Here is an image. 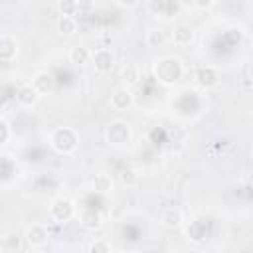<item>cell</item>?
<instances>
[{"label":"cell","instance_id":"6da1fadb","mask_svg":"<svg viewBox=\"0 0 253 253\" xmlns=\"http://www.w3.org/2000/svg\"><path fill=\"white\" fill-rule=\"evenodd\" d=\"M152 75L154 79L160 83V85H174L182 79L184 75V65L178 57H172V55H166V57H160L154 61L152 65Z\"/></svg>","mask_w":253,"mask_h":253},{"label":"cell","instance_id":"7a4b0ae2","mask_svg":"<svg viewBox=\"0 0 253 253\" xmlns=\"http://www.w3.org/2000/svg\"><path fill=\"white\" fill-rule=\"evenodd\" d=\"M79 144V134L69 126H59L49 134V146L59 154H73Z\"/></svg>","mask_w":253,"mask_h":253},{"label":"cell","instance_id":"3957f363","mask_svg":"<svg viewBox=\"0 0 253 253\" xmlns=\"http://www.w3.org/2000/svg\"><path fill=\"white\" fill-rule=\"evenodd\" d=\"M130 138H132L130 125L125 121H111L105 128V140L111 146H125L130 142Z\"/></svg>","mask_w":253,"mask_h":253},{"label":"cell","instance_id":"277c9868","mask_svg":"<svg viewBox=\"0 0 253 253\" xmlns=\"http://www.w3.org/2000/svg\"><path fill=\"white\" fill-rule=\"evenodd\" d=\"M49 215L57 223H67L75 215V204L69 198H55L49 206Z\"/></svg>","mask_w":253,"mask_h":253},{"label":"cell","instance_id":"5b68a950","mask_svg":"<svg viewBox=\"0 0 253 253\" xmlns=\"http://www.w3.org/2000/svg\"><path fill=\"white\" fill-rule=\"evenodd\" d=\"M115 53L109 47H99L95 51H91V63L95 67L97 73H109L115 67Z\"/></svg>","mask_w":253,"mask_h":253},{"label":"cell","instance_id":"8992f818","mask_svg":"<svg viewBox=\"0 0 253 253\" xmlns=\"http://www.w3.org/2000/svg\"><path fill=\"white\" fill-rule=\"evenodd\" d=\"M47 237H49L47 227H45V225H42V223H32V225L26 229V233H24L26 243H28L30 247H34V249L43 247V245L47 243Z\"/></svg>","mask_w":253,"mask_h":253},{"label":"cell","instance_id":"52a82bcc","mask_svg":"<svg viewBox=\"0 0 253 253\" xmlns=\"http://www.w3.org/2000/svg\"><path fill=\"white\" fill-rule=\"evenodd\" d=\"M134 105V95L128 87H117L113 93H111V107L117 109V111H128L130 107Z\"/></svg>","mask_w":253,"mask_h":253},{"label":"cell","instance_id":"ba28073f","mask_svg":"<svg viewBox=\"0 0 253 253\" xmlns=\"http://www.w3.org/2000/svg\"><path fill=\"white\" fill-rule=\"evenodd\" d=\"M196 83H198L202 89H213V87H217V83H219V73H217V69L211 67V65L198 67V71H196Z\"/></svg>","mask_w":253,"mask_h":253},{"label":"cell","instance_id":"9c48e42d","mask_svg":"<svg viewBox=\"0 0 253 253\" xmlns=\"http://www.w3.org/2000/svg\"><path fill=\"white\" fill-rule=\"evenodd\" d=\"M18 57V42L12 36H0V61L10 63Z\"/></svg>","mask_w":253,"mask_h":253},{"label":"cell","instance_id":"30bf717a","mask_svg":"<svg viewBox=\"0 0 253 253\" xmlns=\"http://www.w3.org/2000/svg\"><path fill=\"white\" fill-rule=\"evenodd\" d=\"M40 99V93L32 87V83H26L22 85L18 91H16V101L22 105V107H34Z\"/></svg>","mask_w":253,"mask_h":253},{"label":"cell","instance_id":"8fae6325","mask_svg":"<svg viewBox=\"0 0 253 253\" xmlns=\"http://www.w3.org/2000/svg\"><path fill=\"white\" fill-rule=\"evenodd\" d=\"M182 221H184V213L180 208H168L160 215V223L168 229H178L182 225Z\"/></svg>","mask_w":253,"mask_h":253},{"label":"cell","instance_id":"7c38bea8","mask_svg":"<svg viewBox=\"0 0 253 253\" xmlns=\"http://www.w3.org/2000/svg\"><path fill=\"white\" fill-rule=\"evenodd\" d=\"M172 42L180 47H186L194 42V30L188 26V24H178L172 32Z\"/></svg>","mask_w":253,"mask_h":253},{"label":"cell","instance_id":"4fadbf2b","mask_svg":"<svg viewBox=\"0 0 253 253\" xmlns=\"http://www.w3.org/2000/svg\"><path fill=\"white\" fill-rule=\"evenodd\" d=\"M32 87L40 93V95H45L53 89V75L47 73V71H38L34 77H32Z\"/></svg>","mask_w":253,"mask_h":253},{"label":"cell","instance_id":"5bb4252c","mask_svg":"<svg viewBox=\"0 0 253 253\" xmlns=\"http://www.w3.org/2000/svg\"><path fill=\"white\" fill-rule=\"evenodd\" d=\"M69 61L75 63V65H85L91 61V49L87 45H81V43H75L69 47V53H67Z\"/></svg>","mask_w":253,"mask_h":253},{"label":"cell","instance_id":"9a60e30c","mask_svg":"<svg viewBox=\"0 0 253 253\" xmlns=\"http://www.w3.org/2000/svg\"><path fill=\"white\" fill-rule=\"evenodd\" d=\"M140 81V69L132 63H126L123 69H121V85L123 87H134L136 83Z\"/></svg>","mask_w":253,"mask_h":253},{"label":"cell","instance_id":"2e32d148","mask_svg":"<svg viewBox=\"0 0 253 253\" xmlns=\"http://www.w3.org/2000/svg\"><path fill=\"white\" fill-rule=\"evenodd\" d=\"M79 221L85 225V227H89V229H95V227H99L101 223H103V217H101V213L97 211V210H81L79 211Z\"/></svg>","mask_w":253,"mask_h":253},{"label":"cell","instance_id":"e0dca14e","mask_svg":"<svg viewBox=\"0 0 253 253\" xmlns=\"http://www.w3.org/2000/svg\"><path fill=\"white\" fill-rule=\"evenodd\" d=\"M77 32V20L73 16H59L57 20V34L63 38H69Z\"/></svg>","mask_w":253,"mask_h":253},{"label":"cell","instance_id":"ac0fdd59","mask_svg":"<svg viewBox=\"0 0 253 253\" xmlns=\"http://www.w3.org/2000/svg\"><path fill=\"white\" fill-rule=\"evenodd\" d=\"M144 42H146L148 47H162L164 42H166V36H164V32L160 28H152V30L146 32Z\"/></svg>","mask_w":253,"mask_h":253},{"label":"cell","instance_id":"d6986e66","mask_svg":"<svg viewBox=\"0 0 253 253\" xmlns=\"http://www.w3.org/2000/svg\"><path fill=\"white\" fill-rule=\"evenodd\" d=\"M111 188H113V182H111V178L107 174H97L93 178V190H97V192H111Z\"/></svg>","mask_w":253,"mask_h":253},{"label":"cell","instance_id":"ffe728a7","mask_svg":"<svg viewBox=\"0 0 253 253\" xmlns=\"http://www.w3.org/2000/svg\"><path fill=\"white\" fill-rule=\"evenodd\" d=\"M57 10L61 16H75L77 10V0H57Z\"/></svg>","mask_w":253,"mask_h":253},{"label":"cell","instance_id":"44dd1931","mask_svg":"<svg viewBox=\"0 0 253 253\" xmlns=\"http://www.w3.org/2000/svg\"><path fill=\"white\" fill-rule=\"evenodd\" d=\"M121 182H123V186H126V188L136 186V184H138V174H136V170L125 168V170L121 172Z\"/></svg>","mask_w":253,"mask_h":253},{"label":"cell","instance_id":"7402d4cb","mask_svg":"<svg viewBox=\"0 0 253 253\" xmlns=\"http://www.w3.org/2000/svg\"><path fill=\"white\" fill-rule=\"evenodd\" d=\"M111 243H107V241H103V239H97V241H93L89 247H87V251L89 253H111Z\"/></svg>","mask_w":253,"mask_h":253},{"label":"cell","instance_id":"603a6c76","mask_svg":"<svg viewBox=\"0 0 253 253\" xmlns=\"http://www.w3.org/2000/svg\"><path fill=\"white\" fill-rule=\"evenodd\" d=\"M8 138H10V126H8V123L0 117V146H2V144H6V142H8Z\"/></svg>","mask_w":253,"mask_h":253},{"label":"cell","instance_id":"cb8c5ba5","mask_svg":"<svg viewBox=\"0 0 253 253\" xmlns=\"http://www.w3.org/2000/svg\"><path fill=\"white\" fill-rule=\"evenodd\" d=\"M93 0H77V10L79 12H89L91 8H93Z\"/></svg>","mask_w":253,"mask_h":253},{"label":"cell","instance_id":"d4e9b609","mask_svg":"<svg viewBox=\"0 0 253 253\" xmlns=\"http://www.w3.org/2000/svg\"><path fill=\"white\" fill-rule=\"evenodd\" d=\"M215 4V0H194V6L200 8V10H208Z\"/></svg>","mask_w":253,"mask_h":253},{"label":"cell","instance_id":"484cf974","mask_svg":"<svg viewBox=\"0 0 253 253\" xmlns=\"http://www.w3.org/2000/svg\"><path fill=\"white\" fill-rule=\"evenodd\" d=\"M115 4L121 8H134L138 4V0H115Z\"/></svg>","mask_w":253,"mask_h":253}]
</instances>
